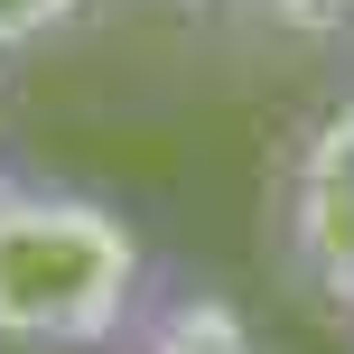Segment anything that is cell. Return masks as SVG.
<instances>
[{
    "mask_svg": "<svg viewBox=\"0 0 354 354\" xmlns=\"http://www.w3.org/2000/svg\"><path fill=\"white\" fill-rule=\"evenodd\" d=\"M122 354H270V345L214 280H168V289H149V308L122 336Z\"/></svg>",
    "mask_w": 354,
    "mask_h": 354,
    "instance_id": "obj_2",
    "label": "cell"
},
{
    "mask_svg": "<svg viewBox=\"0 0 354 354\" xmlns=\"http://www.w3.org/2000/svg\"><path fill=\"white\" fill-rule=\"evenodd\" d=\"M75 19H84V0H0V56L47 47V37H66Z\"/></svg>",
    "mask_w": 354,
    "mask_h": 354,
    "instance_id": "obj_3",
    "label": "cell"
},
{
    "mask_svg": "<svg viewBox=\"0 0 354 354\" xmlns=\"http://www.w3.org/2000/svg\"><path fill=\"white\" fill-rule=\"evenodd\" d=\"M149 243L112 196L75 177L0 168V345L19 354H122L140 326Z\"/></svg>",
    "mask_w": 354,
    "mask_h": 354,
    "instance_id": "obj_1",
    "label": "cell"
}]
</instances>
